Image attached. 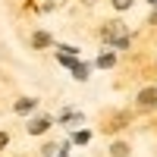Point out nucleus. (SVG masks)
I'll list each match as a JSON object with an SVG mask.
<instances>
[{
	"mask_svg": "<svg viewBox=\"0 0 157 157\" xmlns=\"http://www.w3.org/2000/svg\"><path fill=\"white\" fill-rule=\"evenodd\" d=\"M138 107H141V110H154V107H157V91H154V88H145V91L138 94Z\"/></svg>",
	"mask_w": 157,
	"mask_h": 157,
	"instance_id": "obj_1",
	"label": "nucleus"
},
{
	"mask_svg": "<svg viewBox=\"0 0 157 157\" xmlns=\"http://www.w3.org/2000/svg\"><path fill=\"white\" fill-rule=\"evenodd\" d=\"M47 126H50V116H38V120L29 123V132L32 135H41V132H47Z\"/></svg>",
	"mask_w": 157,
	"mask_h": 157,
	"instance_id": "obj_2",
	"label": "nucleus"
},
{
	"mask_svg": "<svg viewBox=\"0 0 157 157\" xmlns=\"http://www.w3.org/2000/svg\"><path fill=\"white\" fill-rule=\"evenodd\" d=\"M132 148H129V141H113L110 145V157H129Z\"/></svg>",
	"mask_w": 157,
	"mask_h": 157,
	"instance_id": "obj_3",
	"label": "nucleus"
},
{
	"mask_svg": "<svg viewBox=\"0 0 157 157\" xmlns=\"http://www.w3.org/2000/svg\"><path fill=\"white\" fill-rule=\"evenodd\" d=\"M35 107H38L35 98H22V101H16V113H32Z\"/></svg>",
	"mask_w": 157,
	"mask_h": 157,
	"instance_id": "obj_4",
	"label": "nucleus"
},
{
	"mask_svg": "<svg viewBox=\"0 0 157 157\" xmlns=\"http://www.w3.org/2000/svg\"><path fill=\"white\" fill-rule=\"evenodd\" d=\"M98 66H101V69H110V66H116V54H113V50H110V54H101Z\"/></svg>",
	"mask_w": 157,
	"mask_h": 157,
	"instance_id": "obj_5",
	"label": "nucleus"
},
{
	"mask_svg": "<svg viewBox=\"0 0 157 157\" xmlns=\"http://www.w3.org/2000/svg\"><path fill=\"white\" fill-rule=\"evenodd\" d=\"M32 44H35V47H47V44H50V35H47V32H38V35L32 38Z\"/></svg>",
	"mask_w": 157,
	"mask_h": 157,
	"instance_id": "obj_6",
	"label": "nucleus"
},
{
	"mask_svg": "<svg viewBox=\"0 0 157 157\" xmlns=\"http://www.w3.org/2000/svg\"><path fill=\"white\" fill-rule=\"evenodd\" d=\"M72 72H75V78L82 82V78H88V66H82V63H75L72 66Z\"/></svg>",
	"mask_w": 157,
	"mask_h": 157,
	"instance_id": "obj_7",
	"label": "nucleus"
},
{
	"mask_svg": "<svg viewBox=\"0 0 157 157\" xmlns=\"http://www.w3.org/2000/svg\"><path fill=\"white\" fill-rule=\"evenodd\" d=\"M132 3H135V0H113V6H116V10H129Z\"/></svg>",
	"mask_w": 157,
	"mask_h": 157,
	"instance_id": "obj_8",
	"label": "nucleus"
},
{
	"mask_svg": "<svg viewBox=\"0 0 157 157\" xmlns=\"http://www.w3.org/2000/svg\"><path fill=\"white\" fill-rule=\"evenodd\" d=\"M88 138H91V132H85V129H82V132H75V141H78V145H85Z\"/></svg>",
	"mask_w": 157,
	"mask_h": 157,
	"instance_id": "obj_9",
	"label": "nucleus"
},
{
	"mask_svg": "<svg viewBox=\"0 0 157 157\" xmlns=\"http://www.w3.org/2000/svg\"><path fill=\"white\" fill-rule=\"evenodd\" d=\"M3 145H6V135H3V132H0V148H3Z\"/></svg>",
	"mask_w": 157,
	"mask_h": 157,
	"instance_id": "obj_10",
	"label": "nucleus"
},
{
	"mask_svg": "<svg viewBox=\"0 0 157 157\" xmlns=\"http://www.w3.org/2000/svg\"><path fill=\"white\" fill-rule=\"evenodd\" d=\"M82 3H94V0H82Z\"/></svg>",
	"mask_w": 157,
	"mask_h": 157,
	"instance_id": "obj_11",
	"label": "nucleus"
}]
</instances>
